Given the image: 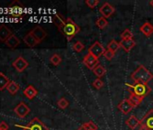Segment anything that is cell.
Segmentation results:
<instances>
[{
    "instance_id": "ac0fdd59",
    "label": "cell",
    "mask_w": 153,
    "mask_h": 130,
    "mask_svg": "<svg viewBox=\"0 0 153 130\" xmlns=\"http://www.w3.org/2000/svg\"><path fill=\"white\" fill-rule=\"evenodd\" d=\"M20 43H21L20 39H19L16 35H15V34H12V35L5 42V43L7 44V46H8V47L11 48V49L16 48V47L20 44Z\"/></svg>"
},
{
    "instance_id": "83f0119b",
    "label": "cell",
    "mask_w": 153,
    "mask_h": 130,
    "mask_svg": "<svg viewBox=\"0 0 153 130\" xmlns=\"http://www.w3.org/2000/svg\"><path fill=\"white\" fill-rule=\"evenodd\" d=\"M50 61H51V62L54 65V66H58V65H59L60 62L62 61V58H61L59 54L54 53V54L50 58Z\"/></svg>"
},
{
    "instance_id": "2e32d148",
    "label": "cell",
    "mask_w": 153,
    "mask_h": 130,
    "mask_svg": "<svg viewBox=\"0 0 153 130\" xmlns=\"http://www.w3.org/2000/svg\"><path fill=\"white\" fill-rule=\"evenodd\" d=\"M140 31L147 37H150V35H152L153 34V25L149 23V22H145L140 27Z\"/></svg>"
},
{
    "instance_id": "d6a6232c",
    "label": "cell",
    "mask_w": 153,
    "mask_h": 130,
    "mask_svg": "<svg viewBox=\"0 0 153 130\" xmlns=\"http://www.w3.org/2000/svg\"><path fill=\"white\" fill-rule=\"evenodd\" d=\"M85 3L89 8L93 9L99 4V1H98V0H86Z\"/></svg>"
},
{
    "instance_id": "4fadbf2b",
    "label": "cell",
    "mask_w": 153,
    "mask_h": 130,
    "mask_svg": "<svg viewBox=\"0 0 153 130\" xmlns=\"http://www.w3.org/2000/svg\"><path fill=\"white\" fill-rule=\"evenodd\" d=\"M30 33L37 39V41L39 43L42 42L45 39V37L47 36V33L44 31V29H42V27H41L39 25L35 26L32 31H30Z\"/></svg>"
},
{
    "instance_id": "4dcf8cb0",
    "label": "cell",
    "mask_w": 153,
    "mask_h": 130,
    "mask_svg": "<svg viewBox=\"0 0 153 130\" xmlns=\"http://www.w3.org/2000/svg\"><path fill=\"white\" fill-rule=\"evenodd\" d=\"M121 39L122 40H130V39H133V34L129 30V29H125L122 34H121Z\"/></svg>"
},
{
    "instance_id": "3957f363",
    "label": "cell",
    "mask_w": 153,
    "mask_h": 130,
    "mask_svg": "<svg viewBox=\"0 0 153 130\" xmlns=\"http://www.w3.org/2000/svg\"><path fill=\"white\" fill-rule=\"evenodd\" d=\"M126 86H127L128 91L131 94L143 98V99L147 97L151 91L150 87L148 84H144V83H133V84L127 83Z\"/></svg>"
},
{
    "instance_id": "d6986e66",
    "label": "cell",
    "mask_w": 153,
    "mask_h": 130,
    "mask_svg": "<svg viewBox=\"0 0 153 130\" xmlns=\"http://www.w3.org/2000/svg\"><path fill=\"white\" fill-rule=\"evenodd\" d=\"M24 94H25V96L27 99H33L37 96L38 91H37V90H36L33 86L29 85L26 89H25Z\"/></svg>"
},
{
    "instance_id": "8992f818",
    "label": "cell",
    "mask_w": 153,
    "mask_h": 130,
    "mask_svg": "<svg viewBox=\"0 0 153 130\" xmlns=\"http://www.w3.org/2000/svg\"><path fill=\"white\" fill-rule=\"evenodd\" d=\"M140 130H153V109L149 110L140 120Z\"/></svg>"
},
{
    "instance_id": "e575fe53",
    "label": "cell",
    "mask_w": 153,
    "mask_h": 130,
    "mask_svg": "<svg viewBox=\"0 0 153 130\" xmlns=\"http://www.w3.org/2000/svg\"><path fill=\"white\" fill-rule=\"evenodd\" d=\"M114 52H113L112 51H110V50H105V53H104V57L107 60V61H111L113 58H114Z\"/></svg>"
},
{
    "instance_id": "d4e9b609",
    "label": "cell",
    "mask_w": 153,
    "mask_h": 130,
    "mask_svg": "<svg viewBox=\"0 0 153 130\" xmlns=\"http://www.w3.org/2000/svg\"><path fill=\"white\" fill-rule=\"evenodd\" d=\"M129 100L131 101V103L132 104V106L134 108L140 106L143 100V98H140V97H138V96H135V95H132V94H130V97H129Z\"/></svg>"
},
{
    "instance_id": "6da1fadb",
    "label": "cell",
    "mask_w": 153,
    "mask_h": 130,
    "mask_svg": "<svg viewBox=\"0 0 153 130\" xmlns=\"http://www.w3.org/2000/svg\"><path fill=\"white\" fill-rule=\"evenodd\" d=\"M131 78L134 81V83L148 84L153 79V74L145 66L140 65V66L131 73Z\"/></svg>"
},
{
    "instance_id": "5bb4252c",
    "label": "cell",
    "mask_w": 153,
    "mask_h": 130,
    "mask_svg": "<svg viewBox=\"0 0 153 130\" xmlns=\"http://www.w3.org/2000/svg\"><path fill=\"white\" fill-rule=\"evenodd\" d=\"M12 34V31L9 29V27H7L6 25H0V41L6 42Z\"/></svg>"
},
{
    "instance_id": "7a4b0ae2",
    "label": "cell",
    "mask_w": 153,
    "mask_h": 130,
    "mask_svg": "<svg viewBox=\"0 0 153 130\" xmlns=\"http://www.w3.org/2000/svg\"><path fill=\"white\" fill-rule=\"evenodd\" d=\"M67 38V40L69 42L71 41L76 34L80 32V27L76 25L71 18H67L64 25L59 30Z\"/></svg>"
},
{
    "instance_id": "ffe728a7",
    "label": "cell",
    "mask_w": 153,
    "mask_h": 130,
    "mask_svg": "<svg viewBox=\"0 0 153 130\" xmlns=\"http://www.w3.org/2000/svg\"><path fill=\"white\" fill-rule=\"evenodd\" d=\"M125 124L127 125V126L130 128V129H135L136 127H138L140 126V120L134 116V115H131L126 121H125Z\"/></svg>"
},
{
    "instance_id": "1f68e13d",
    "label": "cell",
    "mask_w": 153,
    "mask_h": 130,
    "mask_svg": "<svg viewBox=\"0 0 153 130\" xmlns=\"http://www.w3.org/2000/svg\"><path fill=\"white\" fill-rule=\"evenodd\" d=\"M57 104H58V107H59V108L65 109V108H67L68 107V104H69V103H68V99H66L65 98H61L60 99L58 100Z\"/></svg>"
},
{
    "instance_id": "e0dca14e",
    "label": "cell",
    "mask_w": 153,
    "mask_h": 130,
    "mask_svg": "<svg viewBox=\"0 0 153 130\" xmlns=\"http://www.w3.org/2000/svg\"><path fill=\"white\" fill-rule=\"evenodd\" d=\"M24 42H25V43L27 46H29V47H31V48H33V47L36 46L38 43H40L37 41V39H36L30 32L24 37Z\"/></svg>"
},
{
    "instance_id": "f1b7e54d",
    "label": "cell",
    "mask_w": 153,
    "mask_h": 130,
    "mask_svg": "<svg viewBox=\"0 0 153 130\" xmlns=\"http://www.w3.org/2000/svg\"><path fill=\"white\" fill-rule=\"evenodd\" d=\"M82 126L86 129V130H97L98 126L92 121H88L86 123H84L82 125Z\"/></svg>"
},
{
    "instance_id": "5b68a950",
    "label": "cell",
    "mask_w": 153,
    "mask_h": 130,
    "mask_svg": "<svg viewBox=\"0 0 153 130\" xmlns=\"http://www.w3.org/2000/svg\"><path fill=\"white\" fill-rule=\"evenodd\" d=\"M16 126H19V127L23 128V130H50L49 127L42 121H41L38 117L33 118L25 126H18V125H16Z\"/></svg>"
},
{
    "instance_id": "52a82bcc",
    "label": "cell",
    "mask_w": 153,
    "mask_h": 130,
    "mask_svg": "<svg viewBox=\"0 0 153 130\" xmlns=\"http://www.w3.org/2000/svg\"><path fill=\"white\" fill-rule=\"evenodd\" d=\"M83 63L88 69L93 71L99 64V60L97 57H95L94 55H92L91 53L88 52V54H86L83 59Z\"/></svg>"
},
{
    "instance_id": "cb8c5ba5",
    "label": "cell",
    "mask_w": 153,
    "mask_h": 130,
    "mask_svg": "<svg viewBox=\"0 0 153 130\" xmlns=\"http://www.w3.org/2000/svg\"><path fill=\"white\" fill-rule=\"evenodd\" d=\"M10 81H11L5 74L0 72V90H4L5 89H7Z\"/></svg>"
},
{
    "instance_id": "484cf974",
    "label": "cell",
    "mask_w": 153,
    "mask_h": 130,
    "mask_svg": "<svg viewBox=\"0 0 153 130\" xmlns=\"http://www.w3.org/2000/svg\"><path fill=\"white\" fill-rule=\"evenodd\" d=\"M120 43L118 42H116L115 40H112L108 44H107V50L112 51L113 52H116L118 51V49L120 48Z\"/></svg>"
},
{
    "instance_id": "d590c367",
    "label": "cell",
    "mask_w": 153,
    "mask_h": 130,
    "mask_svg": "<svg viewBox=\"0 0 153 130\" xmlns=\"http://www.w3.org/2000/svg\"><path fill=\"white\" fill-rule=\"evenodd\" d=\"M8 128H9V126L6 122L2 121L0 123V130H8Z\"/></svg>"
},
{
    "instance_id": "836d02e7",
    "label": "cell",
    "mask_w": 153,
    "mask_h": 130,
    "mask_svg": "<svg viewBox=\"0 0 153 130\" xmlns=\"http://www.w3.org/2000/svg\"><path fill=\"white\" fill-rule=\"evenodd\" d=\"M93 86H94L97 90H100V89H102V88L104 87V82H103V81H102L101 79L97 78V79H96V80L94 81Z\"/></svg>"
},
{
    "instance_id": "9a60e30c",
    "label": "cell",
    "mask_w": 153,
    "mask_h": 130,
    "mask_svg": "<svg viewBox=\"0 0 153 130\" xmlns=\"http://www.w3.org/2000/svg\"><path fill=\"white\" fill-rule=\"evenodd\" d=\"M119 43H120V46L126 52H129L136 45V43H135V41L133 39H130V40H121V42Z\"/></svg>"
},
{
    "instance_id": "8d00e7d4",
    "label": "cell",
    "mask_w": 153,
    "mask_h": 130,
    "mask_svg": "<svg viewBox=\"0 0 153 130\" xmlns=\"http://www.w3.org/2000/svg\"><path fill=\"white\" fill-rule=\"evenodd\" d=\"M149 5L153 7V0H152V1H149Z\"/></svg>"
},
{
    "instance_id": "4316f807",
    "label": "cell",
    "mask_w": 153,
    "mask_h": 130,
    "mask_svg": "<svg viewBox=\"0 0 153 130\" xmlns=\"http://www.w3.org/2000/svg\"><path fill=\"white\" fill-rule=\"evenodd\" d=\"M96 25H97V26L98 28H100V29H104V28H105V27L108 25V22H107L106 18H105V17L101 16V17H99V18L97 20Z\"/></svg>"
},
{
    "instance_id": "277c9868",
    "label": "cell",
    "mask_w": 153,
    "mask_h": 130,
    "mask_svg": "<svg viewBox=\"0 0 153 130\" xmlns=\"http://www.w3.org/2000/svg\"><path fill=\"white\" fill-rule=\"evenodd\" d=\"M24 10H25V7L24 5L18 1V0H15L14 2H12L9 6H8V14L10 16H12L13 17L18 18V17H22L23 14H24Z\"/></svg>"
},
{
    "instance_id": "ba28073f",
    "label": "cell",
    "mask_w": 153,
    "mask_h": 130,
    "mask_svg": "<svg viewBox=\"0 0 153 130\" xmlns=\"http://www.w3.org/2000/svg\"><path fill=\"white\" fill-rule=\"evenodd\" d=\"M105 52V47L103 46L102 43H100L98 41H96L95 43H93L89 49H88V53H91L92 55H94L95 57H97V59L99 57H101L102 55H104Z\"/></svg>"
},
{
    "instance_id": "7402d4cb",
    "label": "cell",
    "mask_w": 153,
    "mask_h": 130,
    "mask_svg": "<svg viewBox=\"0 0 153 130\" xmlns=\"http://www.w3.org/2000/svg\"><path fill=\"white\" fill-rule=\"evenodd\" d=\"M93 72H94V74H95L97 78L101 79V78L104 77L105 74L106 73V69H105L104 66H102V65L98 64L97 66L93 70Z\"/></svg>"
},
{
    "instance_id": "9c48e42d",
    "label": "cell",
    "mask_w": 153,
    "mask_h": 130,
    "mask_svg": "<svg viewBox=\"0 0 153 130\" xmlns=\"http://www.w3.org/2000/svg\"><path fill=\"white\" fill-rule=\"evenodd\" d=\"M14 112L20 117L24 118L30 113V108L24 102H20L14 109Z\"/></svg>"
},
{
    "instance_id": "603a6c76",
    "label": "cell",
    "mask_w": 153,
    "mask_h": 130,
    "mask_svg": "<svg viewBox=\"0 0 153 130\" xmlns=\"http://www.w3.org/2000/svg\"><path fill=\"white\" fill-rule=\"evenodd\" d=\"M7 90H8V92H9L10 94L15 95V94L20 90V86H19V84H17L16 81H11L9 82V84L7 85Z\"/></svg>"
},
{
    "instance_id": "8fae6325",
    "label": "cell",
    "mask_w": 153,
    "mask_h": 130,
    "mask_svg": "<svg viewBox=\"0 0 153 130\" xmlns=\"http://www.w3.org/2000/svg\"><path fill=\"white\" fill-rule=\"evenodd\" d=\"M99 12L105 18H109L112 16V15L115 12V8L109 3L105 2L103 4V6L99 8Z\"/></svg>"
},
{
    "instance_id": "f546056e",
    "label": "cell",
    "mask_w": 153,
    "mask_h": 130,
    "mask_svg": "<svg viewBox=\"0 0 153 130\" xmlns=\"http://www.w3.org/2000/svg\"><path fill=\"white\" fill-rule=\"evenodd\" d=\"M72 49L76 52H80L85 49V44L83 43H81V42H76V43H75L73 44Z\"/></svg>"
},
{
    "instance_id": "7c38bea8",
    "label": "cell",
    "mask_w": 153,
    "mask_h": 130,
    "mask_svg": "<svg viewBox=\"0 0 153 130\" xmlns=\"http://www.w3.org/2000/svg\"><path fill=\"white\" fill-rule=\"evenodd\" d=\"M117 108H118V109H119L122 113H123L124 115L130 113V112L134 108V107L132 106V104L131 103V101L129 100V99H123V100L118 104Z\"/></svg>"
},
{
    "instance_id": "30bf717a",
    "label": "cell",
    "mask_w": 153,
    "mask_h": 130,
    "mask_svg": "<svg viewBox=\"0 0 153 130\" xmlns=\"http://www.w3.org/2000/svg\"><path fill=\"white\" fill-rule=\"evenodd\" d=\"M28 65H29L28 61H27L25 58H23L22 56H19L18 58H16V59L13 61V66H14L15 69H16L17 72H24V71L28 67Z\"/></svg>"
},
{
    "instance_id": "44dd1931",
    "label": "cell",
    "mask_w": 153,
    "mask_h": 130,
    "mask_svg": "<svg viewBox=\"0 0 153 130\" xmlns=\"http://www.w3.org/2000/svg\"><path fill=\"white\" fill-rule=\"evenodd\" d=\"M65 22H66V19L60 14H56L53 16V23L59 28V30H60L62 28V26L64 25Z\"/></svg>"
}]
</instances>
